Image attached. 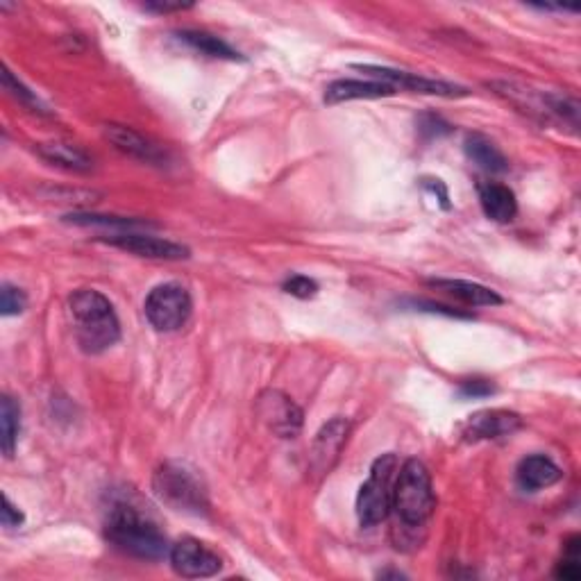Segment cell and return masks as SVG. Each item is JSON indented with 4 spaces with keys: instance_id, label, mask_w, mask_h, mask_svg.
I'll list each match as a JSON object with an SVG mask.
<instances>
[{
    "instance_id": "27",
    "label": "cell",
    "mask_w": 581,
    "mask_h": 581,
    "mask_svg": "<svg viewBox=\"0 0 581 581\" xmlns=\"http://www.w3.org/2000/svg\"><path fill=\"white\" fill-rule=\"evenodd\" d=\"M23 522H25L23 511L16 507L7 495H3V527L14 529V527H21Z\"/></svg>"
},
{
    "instance_id": "17",
    "label": "cell",
    "mask_w": 581,
    "mask_h": 581,
    "mask_svg": "<svg viewBox=\"0 0 581 581\" xmlns=\"http://www.w3.org/2000/svg\"><path fill=\"white\" fill-rule=\"evenodd\" d=\"M37 153L41 159H46L48 164L60 166L64 168V171L89 173L91 168H94V159L87 155V150L75 146V143H64V141L39 143Z\"/></svg>"
},
{
    "instance_id": "29",
    "label": "cell",
    "mask_w": 581,
    "mask_h": 581,
    "mask_svg": "<svg viewBox=\"0 0 581 581\" xmlns=\"http://www.w3.org/2000/svg\"><path fill=\"white\" fill-rule=\"evenodd\" d=\"M427 123H420V132H429V137H441V134H448L450 132V125L443 123L439 116H425Z\"/></svg>"
},
{
    "instance_id": "13",
    "label": "cell",
    "mask_w": 581,
    "mask_h": 581,
    "mask_svg": "<svg viewBox=\"0 0 581 581\" xmlns=\"http://www.w3.org/2000/svg\"><path fill=\"white\" fill-rule=\"evenodd\" d=\"M105 139L112 143L119 153L128 155L132 159H139V162L162 166L168 159L166 150L159 148L155 141L143 137V134L134 132L132 128H128V125H116V123L105 125Z\"/></svg>"
},
{
    "instance_id": "5",
    "label": "cell",
    "mask_w": 581,
    "mask_h": 581,
    "mask_svg": "<svg viewBox=\"0 0 581 581\" xmlns=\"http://www.w3.org/2000/svg\"><path fill=\"white\" fill-rule=\"evenodd\" d=\"M398 470L395 454H382L370 466L368 479L357 495V518L361 527H375L389 518L393 509V477Z\"/></svg>"
},
{
    "instance_id": "1",
    "label": "cell",
    "mask_w": 581,
    "mask_h": 581,
    "mask_svg": "<svg viewBox=\"0 0 581 581\" xmlns=\"http://www.w3.org/2000/svg\"><path fill=\"white\" fill-rule=\"evenodd\" d=\"M105 536L116 550L137 559L159 561L168 557V552H171V545H168L157 522L130 502H116L109 509Z\"/></svg>"
},
{
    "instance_id": "16",
    "label": "cell",
    "mask_w": 581,
    "mask_h": 581,
    "mask_svg": "<svg viewBox=\"0 0 581 581\" xmlns=\"http://www.w3.org/2000/svg\"><path fill=\"white\" fill-rule=\"evenodd\" d=\"M479 205H482L486 218H491L495 223H509L518 214L516 193L504 184H479Z\"/></svg>"
},
{
    "instance_id": "25",
    "label": "cell",
    "mask_w": 581,
    "mask_h": 581,
    "mask_svg": "<svg viewBox=\"0 0 581 581\" xmlns=\"http://www.w3.org/2000/svg\"><path fill=\"white\" fill-rule=\"evenodd\" d=\"M282 289L289 293L293 298H300V300H309L314 298L318 293V284L311 280L307 275H291L289 280L284 282Z\"/></svg>"
},
{
    "instance_id": "12",
    "label": "cell",
    "mask_w": 581,
    "mask_h": 581,
    "mask_svg": "<svg viewBox=\"0 0 581 581\" xmlns=\"http://www.w3.org/2000/svg\"><path fill=\"white\" fill-rule=\"evenodd\" d=\"M350 423L341 416L332 418L330 423L323 425L321 432L316 434L314 443H311L309 452V466L318 475H327L334 468V463L339 461V454L343 450L345 441H348Z\"/></svg>"
},
{
    "instance_id": "31",
    "label": "cell",
    "mask_w": 581,
    "mask_h": 581,
    "mask_svg": "<svg viewBox=\"0 0 581 581\" xmlns=\"http://www.w3.org/2000/svg\"><path fill=\"white\" fill-rule=\"evenodd\" d=\"M380 577H382V579H384V577H395V579H402L404 575H402V572H380Z\"/></svg>"
},
{
    "instance_id": "19",
    "label": "cell",
    "mask_w": 581,
    "mask_h": 581,
    "mask_svg": "<svg viewBox=\"0 0 581 581\" xmlns=\"http://www.w3.org/2000/svg\"><path fill=\"white\" fill-rule=\"evenodd\" d=\"M468 159L477 164L486 173H504L509 171V159L504 157L502 150L495 143L484 137V134H468L466 143H463Z\"/></svg>"
},
{
    "instance_id": "20",
    "label": "cell",
    "mask_w": 581,
    "mask_h": 581,
    "mask_svg": "<svg viewBox=\"0 0 581 581\" xmlns=\"http://www.w3.org/2000/svg\"><path fill=\"white\" fill-rule=\"evenodd\" d=\"M180 39L184 44L191 46L198 53L207 57H216V60H230V62H241L243 57L234 50L230 44H225L221 37L209 35V32H198V30H184L180 32Z\"/></svg>"
},
{
    "instance_id": "9",
    "label": "cell",
    "mask_w": 581,
    "mask_h": 581,
    "mask_svg": "<svg viewBox=\"0 0 581 581\" xmlns=\"http://www.w3.org/2000/svg\"><path fill=\"white\" fill-rule=\"evenodd\" d=\"M168 559H171V568L175 570V575L184 579H207L223 570V559L218 557L212 547H207L198 538L191 536L171 545Z\"/></svg>"
},
{
    "instance_id": "21",
    "label": "cell",
    "mask_w": 581,
    "mask_h": 581,
    "mask_svg": "<svg viewBox=\"0 0 581 581\" xmlns=\"http://www.w3.org/2000/svg\"><path fill=\"white\" fill-rule=\"evenodd\" d=\"M0 427H3V452L5 457H14L16 441L21 432V407L10 395L0 400Z\"/></svg>"
},
{
    "instance_id": "30",
    "label": "cell",
    "mask_w": 581,
    "mask_h": 581,
    "mask_svg": "<svg viewBox=\"0 0 581 581\" xmlns=\"http://www.w3.org/2000/svg\"><path fill=\"white\" fill-rule=\"evenodd\" d=\"M189 5H182V3H146L143 5V10L146 12H155V14H166V12H180V10H187Z\"/></svg>"
},
{
    "instance_id": "14",
    "label": "cell",
    "mask_w": 581,
    "mask_h": 581,
    "mask_svg": "<svg viewBox=\"0 0 581 581\" xmlns=\"http://www.w3.org/2000/svg\"><path fill=\"white\" fill-rule=\"evenodd\" d=\"M561 468L545 454H532V457H525L518 463L516 479L518 486L527 493L543 491V488H550L557 482H561Z\"/></svg>"
},
{
    "instance_id": "18",
    "label": "cell",
    "mask_w": 581,
    "mask_h": 581,
    "mask_svg": "<svg viewBox=\"0 0 581 581\" xmlns=\"http://www.w3.org/2000/svg\"><path fill=\"white\" fill-rule=\"evenodd\" d=\"M429 286H434V289H439L443 293H448V296L457 298L459 302L468 307H495V305H502V296L498 293L488 289V286L482 284H475V282H466V280H429Z\"/></svg>"
},
{
    "instance_id": "4",
    "label": "cell",
    "mask_w": 581,
    "mask_h": 581,
    "mask_svg": "<svg viewBox=\"0 0 581 581\" xmlns=\"http://www.w3.org/2000/svg\"><path fill=\"white\" fill-rule=\"evenodd\" d=\"M153 491L173 511L202 516L209 509L205 486L200 484L198 475L182 463H162L153 475Z\"/></svg>"
},
{
    "instance_id": "28",
    "label": "cell",
    "mask_w": 581,
    "mask_h": 581,
    "mask_svg": "<svg viewBox=\"0 0 581 581\" xmlns=\"http://www.w3.org/2000/svg\"><path fill=\"white\" fill-rule=\"evenodd\" d=\"M554 575L563 581H577L581 577V568H579V559L575 557H566L563 559L557 570H554Z\"/></svg>"
},
{
    "instance_id": "11",
    "label": "cell",
    "mask_w": 581,
    "mask_h": 581,
    "mask_svg": "<svg viewBox=\"0 0 581 581\" xmlns=\"http://www.w3.org/2000/svg\"><path fill=\"white\" fill-rule=\"evenodd\" d=\"M522 427V418L513 411L504 409H484L466 420V425L461 427V436L468 443L477 441H493L502 439V436L516 434Z\"/></svg>"
},
{
    "instance_id": "23",
    "label": "cell",
    "mask_w": 581,
    "mask_h": 581,
    "mask_svg": "<svg viewBox=\"0 0 581 581\" xmlns=\"http://www.w3.org/2000/svg\"><path fill=\"white\" fill-rule=\"evenodd\" d=\"M3 87L7 91H10V94L16 100H21L23 105H28L30 109H35V112H46V107L41 105V100L35 94H32V91L28 87H25V84L21 80H16L10 69L3 71Z\"/></svg>"
},
{
    "instance_id": "3",
    "label": "cell",
    "mask_w": 581,
    "mask_h": 581,
    "mask_svg": "<svg viewBox=\"0 0 581 581\" xmlns=\"http://www.w3.org/2000/svg\"><path fill=\"white\" fill-rule=\"evenodd\" d=\"M436 509L432 475L423 461L409 459L402 463L393 484V511L398 513L402 529H423Z\"/></svg>"
},
{
    "instance_id": "26",
    "label": "cell",
    "mask_w": 581,
    "mask_h": 581,
    "mask_svg": "<svg viewBox=\"0 0 581 581\" xmlns=\"http://www.w3.org/2000/svg\"><path fill=\"white\" fill-rule=\"evenodd\" d=\"M495 393V386L491 382H484V380H470V382H463L459 386V395L461 398H486V395H493Z\"/></svg>"
},
{
    "instance_id": "2",
    "label": "cell",
    "mask_w": 581,
    "mask_h": 581,
    "mask_svg": "<svg viewBox=\"0 0 581 581\" xmlns=\"http://www.w3.org/2000/svg\"><path fill=\"white\" fill-rule=\"evenodd\" d=\"M75 341L87 355H100L119 343L121 323L119 316L103 293L94 289H80L69 298Z\"/></svg>"
},
{
    "instance_id": "10",
    "label": "cell",
    "mask_w": 581,
    "mask_h": 581,
    "mask_svg": "<svg viewBox=\"0 0 581 581\" xmlns=\"http://www.w3.org/2000/svg\"><path fill=\"white\" fill-rule=\"evenodd\" d=\"M100 241H105L114 248L130 252V255L146 257V259H159V261L189 259V248L180 246V243L166 241V239L150 237V234L119 232V234H109V237H103Z\"/></svg>"
},
{
    "instance_id": "24",
    "label": "cell",
    "mask_w": 581,
    "mask_h": 581,
    "mask_svg": "<svg viewBox=\"0 0 581 581\" xmlns=\"http://www.w3.org/2000/svg\"><path fill=\"white\" fill-rule=\"evenodd\" d=\"M28 305V298L25 293L14 284H3V291H0V309H3V316H16Z\"/></svg>"
},
{
    "instance_id": "22",
    "label": "cell",
    "mask_w": 581,
    "mask_h": 581,
    "mask_svg": "<svg viewBox=\"0 0 581 581\" xmlns=\"http://www.w3.org/2000/svg\"><path fill=\"white\" fill-rule=\"evenodd\" d=\"M66 223L73 225H96V227H116V230L134 232L141 227H148V223L134 221V218H121V216H98V214H71L66 216Z\"/></svg>"
},
{
    "instance_id": "6",
    "label": "cell",
    "mask_w": 581,
    "mask_h": 581,
    "mask_svg": "<svg viewBox=\"0 0 581 581\" xmlns=\"http://www.w3.org/2000/svg\"><path fill=\"white\" fill-rule=\"evenodd\" d=\"M193 302L189 291L178 282H166L155 286L148 293L146 302H143V311H146L148 323L155 327L157 332H175L187 325L191 318Z\"/></svg>"
},
{
    "instance_id": "7",
    "label": "cell",
    "mask_w": 581,
    "mask_h": 581,
    "mask_svg": "<svg viewBox=\"0 0 581 581\" xmlns=\"http://www.w3.org/2000/svg\"><path fill=\"white\" fill-rule=\"evenodd\" d=\"M257 416L261 423H264L275 436L280 439H296L305 423V416H302V409L293 402L289 395L268 389L257 398Z\"/></svg>"
},
{
    "instance_id": "15",
    "label": "cell",
    "mask_w": 581,
    "mask_h": 581,
    "mask_svg": "<svg viewBox=\"0 0 581 581\" xmlns=\"http://www.w3.org/2000/svg\"><path fill=\"white\" fill-rule=\"evenodd\" d=\"M398 94L389 84L380 80H336L325 89V103L339 105L348 100H373Z\"/></svg>"
},
{
    "instance_id": "8",
    "label": "cell",
    "mask_w": 581,
    "mask_h": 581,
    "mask_svg": "<svg viewBox=\"0 0 581 581\" xmlns=\"http://www.w3.org/2000/svg\"><path fill=\"white\" fill-rule=\"evenodd\" d=\"M355 69L364 71L373 80H380L384 84H389V87H393L395 91H414V94L443 96V98L468 96L466 87H459V84L443 82V80L423 78V75H416V73L395 71V69H386V66H370V64H357Z\"/></svg>"
}]
</instances>
